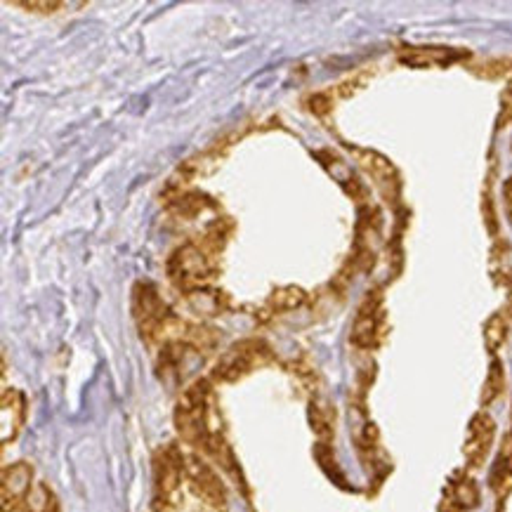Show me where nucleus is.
I'll use <instances>...</instances> for the list:
<instances>
[{"mask_svg":"<svg viewBox=\"0 0 512 512\" xmlns=\"http://www.w3.org/2000/svg\"><path fill=\"white\" fill-rule=\"evenodd\" d=\"M213 418V387L208 380H196L177 399L175 428L189 446L220 463V458L225 461L232 451H229L222 432L213 425Z\"/></svg>","mask_w":512,"mask_h":512,"instance_id":"1","label":"nucleus"},{"mask_svg":"<svg viewBox=\"0 0 512 512\" xmlns=\"http://www.w3.org/2000/svg\"><path fill=\"white\" fill-rule=\"evenodd\" d=\"M130 307H133V319L137 331H140L142 340L147 343H156V340H173L180 336L185 321H180L170 310L163 295L159 293L152 281H137L133 286V298H130Z\"/></svg>","mask_w":512,"mask_h":512,"instance_id":"2","label":"nucleus"},{"mask_svg":"<svg viewBox=\"0 0 512 512\" xmlns=\"http://www.w3.org/2000/svg\"><path fill=\"white\" fill-rule=\"evenodd\" d=\"M170 284L180 291L192 293L199 288H208L210 281L218 277L220 265L215 255L206 251L199 241H185L177 246L166 262Z\"/></svg>","mask_w":512,"mask_h":512,"instance_id":"3","label":"nucleus"},{"mask_svg":"<svg viewBox=\"0 0 512 512\" xmlns=\"http://www.w3.org/2000/svg\"><path fill=\"white\" fill-rule=\"evenodd\" d=\"M274 354L265 340L246 338L220 354L218 364L213 366V380L218 383H236V380L251 376L253 371L272 364Z\"/></svg>","mask_w":512,"mask_h":512,"instance_id":"4","label":"nucleus"},{"mask_svg":"<svg viewBox=\"0 0 512 512\" xmlns=\"http://www.w3.org/2000/svg\"><path fill=\"white\" fill-rule=\"evenodd\" d=\"M185 479L192 494L210 510L227 508V489L210 465L199 454H185Z\"/></svg>","mask_w":512,"mask_h":512,"instance_id":"5","label":"nucleus"},{"mask_svg":"<svg viewBox=\"0 0 512 512\" xmlns=\"http://www.w3.org/2000/svg\"><path fill=\"white\" fill-rule=\"evenodd\" d=\"M385 336V312H383V298L378 291L366 293L364 303L359 305L357 317L352 324V343L359 350H373L380 345Z\"/></svg>","mask_w":512,"mask_h":512,"instance_id":"6","label":"nucleus"},{"mask_svg":"<svg viewBox=\"0 0 512 512\" xmlns=\"http://www.w3.org/2000/svg\"><path fill=\"white\" fill-rule=\"evenodd\" d=\"M185 479V454L175 444L163 446L154 456V489L156 503L170 501L177 496Z\"/></svg>","mask_w":512,"mask_h":512,"instance_id":"7","label":"nucleus"},{"mask_svg":"<svg viewBox=\"0 0 512 512\" xmlns=\"http://www.w3.org/2000/svg\"><path fill=\"white\" fill-rule=\"evenodd\" d=\"M352 154L359 168L371 177L380 196L387 203H397L399 192H402V177H399L397 168L392 166V161H387L383 154L371 152V149H352Z\"/></svg>","mask_w":512,"mask_h":512,"instance_id":"8","label":"nucleus"},{"mask_svg":"<svg viewBox=\"0 0 512 512\" xmlns=\"http://www.w3.org/2000/svg\"><path fill=\"white\" fill-rule=\"evenodd\" d=\"M496 437V423L489 413L479 411L472 416L468 425V435H465L463 444V456L468 461V468H482L484 461H487L491 444H494Z\"/></svg>","mask_w":512,"mask_h":512,"instance_id":"9","label":"nucleus"},{"mask_svg":"<svg viewBox=\"0 0 512 512\" xmlns=\"http://www.w3.org/2000/svg\"><path fill=\"white\" fill-rule=\"evenodd\" d=\"M31 491H34V468L24 461L5 465L3 479H0L3 512H15L29 498Z\"/></svg>","mask_w":512,"mask_h":512,"instance_id":"10","label":"nucleus"},{"mask_svg":"<svg viewBox=\"0 0 512 512\" xmlns=\"http://www.w3.org/2000/svg\"><path fill=\"white\" fill-rule=\"evenodd\" d=\"M465 52L451 48H402L399 50V62L413 69L430 67H449V64L463 59Z\"/></svg>","mask_w":512,"mask_h":512,"instance_id":"11","label":"nucleus"},{"mask_svg":"<svg viewBox=\"0 0 512 512\" xmlns=\"http://www.w3.org/2000/svg\"><path fill=\"white\" fill-rule=\"evenodd\" d=\"M26 418V399L19 390H5L0 402V423H3V446L15 442Z\"/></svg>","mask_w":512,"mask_h":512,"instance_id":"12","label":"nucleus"},{"mask_svg":"<svg viewBox=\"0 0 512 512\" xmlns=\"http://www.w3.org/2000/svg\"><path fill=\"white\" fill-rule=\"evenodd\" d=\"M477 505H479V489L475 479L468 475H458L451 479L449 489H446L444 494L442 508L446 512H468V510H475Z\"/></svg>","mask_w":512,"mask_h":512,"instance_id":"13","label":"nucleus"},{"mask_svg":"<svg viewBox=\"0 0 512 512\" xmlns=\"http://www.w3.org/2000/svg\"><path fill=\"white\" fill-rule=\"evenodd\" d=\"M168 208L173 210L180 220H194V218H199V215L206 213V210L215 208V201L203 192L182 189V192H175L173 196H170Z\"/></svg>","mask_w":512,"mask_h":512,"instance_id":"14","label":"nucleus"},{"mask_svg":"<svg viewBox=\"0 0 512 512\" xmlns=\"http://www.w3.org/2000/svg\"><path fill=\"white\" fill-rule=\"evenodd\" d=\"M489 484L498 498H508L512 494V432H508L503 439Z\"/></svg>","mask_w":512,"mask_h":512,"instance_id":"15","label":"nucleus"},{"mask_svg":"<svg viewBox=\"0 0 512 512\" xmlns=\"http://www.w3.org/2000/svg\"><path fill=\"white\" fill-rule=\"evenodd\" d=\"M187 303L196 314H206V317H218L229 307L227 293L215 291V288H199V291L185 293Z\"/></svg>","mask_w":512,"mask_h":512,"instance_id":"16","label":"nucleus"},{"mask_svg":"<svg viewBox=\"0 0 512 512\" xmlns=\"http://www.w3.org/2000/svg\"><path fill=\"white\" fill-rule=\"evenodd\" d=\"M317 156L321 161H324V168L331 173L336 180L340 182V185L345 187V192L354 196V199H364L366 196V189L361 182L354 177V173L350 170V166H347L345 161H340L338 156H333L331 152H317Z\"/></svg>","mask_w":512,"mask_h":512,"instance_id":"17","label":"nucleus"},{"mask_svg":"<svg viewBox=\"0 0 512 512\" xmlns=\"http://www.w3.org/2000/svg\"><path fill=\"white\" fill-rule=\"evenodd\" d=\"M234 234V222L229 218H215L213 222H208L206 229H203V234L199 236V244L210 251L213 255H220L225 251V246L229 244V239H232Z\"/></svg>","mask_w":512,"mask_h":512,"instance_id":"18","label":"nucleus"},{"mask_svg":"<svg viewBox=\"0 0 512 512\" xmlns=\"http://www.w3.org/2000/svg\"><path fill=\"white\" fill-rule=\"evenodd\" d=\"M307 300V293L300 286H284L277 288L272 295L267 298L265 303V312L267 317H274V314H284L291 312L295 307H300Z\"/></svg>","mask_w":512,"mask_h":512,"instance_id":"19","label":"nucleus"},{"mask_svg":"<svg viewBox=\"0 0 512 512\" xmlns=\"http://www.w3.org/2000/svg\"><path fill=\"white\" fill-rule=\"evenodd\" d=\"M491 277L512 291V248L505 241H498L491 251Z\"/></svg>","mask_w":512,"mask_h":512,"instance_id":"20","label":"nucleus"},{"mask_svg":"<svg viewBox=\"0 0 512 512\" xmlns=\"http://www.w3.org/2000/svg\"><path fill=\"white\" fill-rule=\"evenodd\" d=\"M15 512H59V501L48 484H36L29 498Z\"/></svg>","mask_w":512,"mask_h":512,"instance_id":"21","label":"nucleus"},{"mask_svg":"<svg viewBox=\"0 0 512 512\" xmlns=\"http://www.w3.org/2000/svg\"><path fill=\"white\" fill-rule=\"evenodd\" d=\"M470 71L487 81H512V57L484 59V62L472 64Z\"/></svg>","mask_w":512,"mask_h":512,"instance_id":"22","label":"nucleus"},{"mask_svg":"<svg viewBox=\"0 0 512 512\" xmlns=\"http://www.w3.org/2000/svg\"><path fill=\"white\" fill-rule=\"evenodd\" d=\"M310 420L312 430L317 432L319 439H331L333 430H336V411L326 402H312L310 404Z\"/></svg>","mask_w":512,"mask_h":512,"instance_id":"23","label":"nucleus"},{"mask_svg":"<svg viewBox=\"0 0 512 512\" xmlns=\"http://www.w3.org/2000/svg\"><path fill=\"white\" fill-rule=\"evenodd\" d=\"M510 321L505 317L503 312H496L491 314L487 324H484V343H487V350L491 354L498 352V347L505 343V338H508V331H510Z\"/></svg>","mask_w":512,"mask_h":512,"instance_id":"24","label":"nucleus"},{"mask_svg":"<svg viewBox=\"0 0 512 512\" xmlns=\"http://www.w3.org/2000/svg\"><path fill=\"white\" fill-rule=\"evenodd\" d=\"M505 390V373H503V364L498 359L491 361L489 366V376H487V383H484V390H482V404L489 406L494 404L498 397L503 395Z\"/></svg>","mask_w":512,"mask_h":512,"instance_id":"25","label":"nucleus"},{"mask_svg":"<svg viewBox=\"0 0 512 512\" xmlns=\"http://www.w3.org/2000/svg\"><path fill=\"white\" fill-rule=\"evenodd\" d=\"M12 5H17V8H24V10H31V12H38V15H55L62 8H67L64 3H57V0H31V3H24V0H15Z\"/></svg>","mask_w":512,"mask_h":512,"instance_id":"26","label":"nucleus"},{"mask_svg":"<svg viewBox=\"0 0 512 512\" xmlns=\"http://www.w3.org/2000/svg\"><path fill=\"white\" fill-rule=\"evenodd\" d=\"M310 111L317 116H326L333 109V93H317L310 97Z\"/></svg>","mask_w":512,"mask_h":512,"instance_id":"27","label":"nucleus"},{"mask_svg":"<svg viewBox=\"0 0 512 512\" xmlns=\"http://www.w3.org/2000/svg\"><path fill=\"white\" fill-rule=\"evenodd\" d=\"M512 123V88H508L501 97V114H498V121H496V128L501 130Z\"/></svg>","mask_w":512,"mask_h":512,"instance_id":"28","label":"nucleus"},{"mask_svg":"<svg viewBox=\"0 0 512 512\" xmlns=\"http://www.w3.org/2000/svg\"><path fill=\"white\" fill-rule=\"evenodd\" d=\"M503 206H505V213H508V218L512 220V177L510 180H505L503 185Z\"/></svg>","mask_w":512,"mask_h":512,"instance_id":"29","label":"nucleus"}]
</instances>
